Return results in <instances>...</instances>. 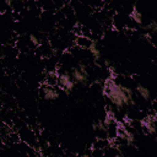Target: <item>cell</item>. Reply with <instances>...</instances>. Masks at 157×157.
Here are the masks:
<instances>
[{
	"mask_svg": "<svg viewBox=\"0 0 157 157\" xmlns=\"http://www.w3.org/2000/svg\"><path fill=\"white\" fill-rule=\"evenodd\" d=\"M40 92H42V97L45 101H55L59 98V91L55 88V86H49L44 83L40 88Z\"/></svg>",
	"mask_w": 157,
	"mask_h": 157,
	"instance_id": "277c9868",
	"label": "cell"
},
{
	"mask_svg": "<svg viewBox=\"0 0 157 157\" xmlns=\"http://www.w3.org/2000/svg\"><path fill=\"white\" fill-rule=\"evenodd\" d=\"M136 91H137V93L140 94V97H141L142 99H145V101H151V92H150V90H148L146 86H144V85H141V83H137V85H136Z\"/></svg>",
	"mask_w": 157,
	"mask_h": 157,
	"instance_id": "ba28073f",
	"label": "cell"
},
{
	"mask_svg": "<svg viewBox=\"0 0 157 157\" xmlns=\"http://www.w3.org/2000/svg\"><path fill=\"white\" fill-rule=\"evenodd\" d=\"M88 66L85 64H78L76 66H72L70 70V75L72 77V80L75 81L76 85H81V86H88L90 83V72H88Z\"/></svg>",
	"mask_w": 157,
	"mask_h": 157,
	"instance_id": "7a4b0ae2",
	"label": "cell"
},
{
	"mask_svg": "<svg viewBox=\"0 0 157 157\" xmlns=\"http://www.w3.org/2000/svg\"><path fill=\"white\" fill-rule=\"evenodd\" d=\"M75 81L72 80V77H71V75H70V72H67V71H63V72H60L59 75H58V86L63 90V91H65V92H71L74 88H75Z\"/></svg>",
	"mask_w": 157,
	"mask_h": 157,
	"instance_id": "3957f363",
	"label": "cell"
},
{
	"mask_svg": "<svg viewBox=\"0 0 157 157\" xmlns=\"http://www.w3.org/2000/svg\"><path fill=\"white\" fill-rule=\"evenodd\" d=\"M141 128L147 135L155 136V134H156V118H155V114L151 115V117H146V119L142 121V126Z\"/></svg>",
	"mask_w": 157,
	"mask_h": 157,
	"instance_id": "5b68a950",
	"label": "cell"
},
{
	"mask_svg": "<svg viewBox=\"0 0 157 157\" xmlns=\"http://www.w3.org/2000/svg\"><path fill=\"white\" fill-rule=\"evenodd\" d=\"M88 50H90V54H91V56L93 58V60H94L96 63H98V61L102 60V54H101V49H99V47H98L97 40H94V39L92 40L91 45L88 47Z\"/></svg>",
	"mask_w": 157,
	"mask_h": 157,
	"instance_id": "8992f818",
	"label": "cell"
},
{
	"mask_svg": "<svg viewBox=\"0 0 157 157\" xmlns=\"http://www.w3.org/2000/svg\"><path fill=\"white\" fill-rule=\"evenodd\" d=\"M103 92L104 96L110 102V104L117 110H121L124 108L135 105L134 91L125 85L117 83L114 81H108L107 85L104 86Z\"/></svg>",
	"mask_w": 157,
	"mask_h": 157,
	"instance_id": "6da1fadb",
	"label": "cell"
},
{
	"mask_svg": "<svg viewBox=\"0 0 157 157\" xmlns=\"http://www.w3.org/2000/svg\"><path fill=\"white\" fill-rule=\"evenodd\" d=\"M45 83L49 86H58V75L55 72H49L45 76Z\"/></svg>",
	"mask_w": 157,
	"mask_h": 157,
	"instance_id": "9c48e42d",
	"label": "cell"
},
{
	"mask_svg": "<svg viewBox=\"0 0 157 157\" xmlns=\"http://www.w3.org/2000/svg\"><path fill=\"white\" fill-rule=\"evenodd\" d=\"M130 20H132L134 22H136L137 25H141L142 23V13L137 10H134L130 15Z\"/></svg>",
	"mask_w": 157,
	"mask_h": 157,
	"instance_id": "30bf717a",
	"label": "cell"
},
{
	"mask_svg": "<svg viewBox=\"0 0 157 157\" xmlns=\"http://www.w3.org/2000/svg\"><path fill=\"white\" fill-rule=\"evenodd\" d=\"M92 40H93V39H91L90 37H87V36H85V34L76 36V38H75L76 45H77L78 48H81V49H88V47L91 45Z\"/></svg>",
	"mask_w": 157,
	"mask_h": 157,
	"instance_id": "52a82bcc",
	"label": "cell"
}]
</instances>
